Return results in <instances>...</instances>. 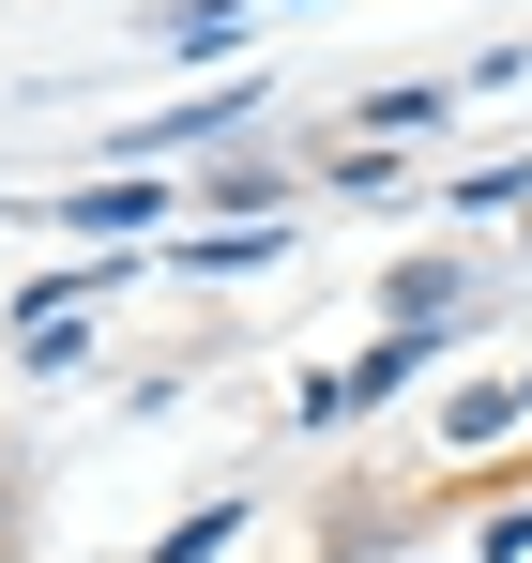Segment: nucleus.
<instances>
[{"instance_id":"2","label":"nucleus","mask_w":532,"mask_h":563,"mask_svg":"<svg viewBox=\"0 0 532 563\" xmlns=\"http://www.w3.org/2000/svg\"><path fill=\"white\" fill-rule=\"evenodd\" d=\"M213 549H229V503H198V518H182V533H168L153 563H213Z\"/></svg>"},{"instance_id":"1","label":"nucleus","mask_w":532,"mask_h":563,"mask_svg":"<svg viewBox=\"0 0 532 563\" xmlns=\"http://www.w3.org/2000/svg\"><path fill=\"white\" fill-rule=\"evenodd\" d=\"M442 77H396V92H365V137H426V122H442Z\"/></svg>"}]
</instances>
